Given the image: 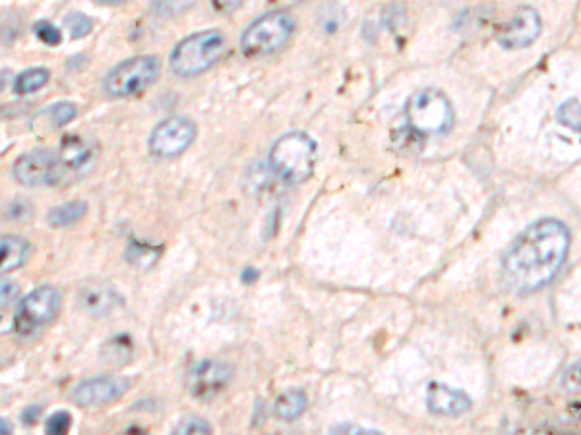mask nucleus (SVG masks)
Segmentation results:
<instances>
[{
  "label": "nucleus",
  "mask_w": 581,
  "mask_h": 435,
  "mask_svg": "<svg viewBox=\"0 0 581 435\" xmlns=\"http://www.w3.org/2000/svg\"><path fill=\"white\" fill-rule=\"evenodd\" d=\"M567 250L570 230L558 219H540L527 227L508 248L502 271L508 287L518 294H529L558 275Z\"/></svg>",
  "instance_id": "obj_1"
},
{
  "label": "nucleus",
  "mask_w": 581,
  "mask_h": 435,
  "mask_svg": "<svg viewBox=\"0 0 581 435\" xmlns=\"http://www.w3.org/2000/svg\"><path fill=\"white\" fill-rule=\"evenodd\" d=\"M318 143L306 132L283 134L269 149V167L287 184H303L314 174Z\"/></svg>",
  "instance_id": "obj_2"
},
{
  "label": "nucleus",
  "mask_w": 581,
  "mask_h": 435,
  "mask_svg": "<svg viewBox=\"0 0 581 435\" xmlns=\"http://www.w3.org/2000/svg\"><path fill=\"white\" fill-rule=\"evenodd\" d=\"M227 51V37L220 30H204L184 37L173 49L169 66L174 76L196 78L218 64Z\"/></svg>",
  "instance_id": "obj_3"
},
{
  "label": "nucleus",
  "mask_w": 581,
  "mask_h": 435,
  "mask_svg": "<svg viewBox=\"0 0 581 435\" xmlns=\"http://www.w3.org/2000/svg\"><path fill=\"white\" fill-rule=\"evenodd\" d=\"M411 130L423 135H445L452 132L455 115L450 99L440 89L417 91L405 106Z\"/></svg>",
  "instance_id": "obj_4"
},
{
  "label": "nucleus",
  "mask_w": 581,
  "mask_h": 435,
  "mask_svg": "<svg viewBox=\"0 0 581 435\" xmlns=\"http://www.w3.org/2000/svg\"><path fill=\"white\" fill-rule=\"evenodd\" d=\"M295 27V20L289 12H267L247 27L240 37V47L248 57H267V54H274L289 43Z\"/></svg>",
  "instance_id": "obj_5"
},
{
  "label": "nucleus",
  "mask_w": 581,
  "mask_h": 435,
  "mask_svg": "<svg viewBox=\"0 0 581 435\" xmlns=\"http://www.w3.org/2000/svg\"><path fill=\"white\" fill-rule=\"evenodd\" d=\"M161 72V62L152 54H140L111 68L103 79L107 95L117 99H130L155 84Z\"/></svg>",
  "instance_id": "obj_6"
},
{
  "label": "nucleus",
  "mask_w": 581,
  "mask_h": 435,
  "mask_svg": "<svg viewBox=\"0 0 581 435\" xmlns=\"http://www.w3.org/2000/svg\"><path fill=\"white\" fill-rule=\"evenodd\" d=\"M61 304L62 298L55 287H39L25 294L16 310L14 321H12L16 335L28 338L42 331L45 325L57 318Z\"/></svg>",
  "instance_id": "obj_7"
},
{
  "label": "nucleus",
  "mask_w": 581,
  "mask_h": 435,
  "mask_svg": "<svg viewBox=\"0 0 581 435\" xmlns=\"http://www.w3.org/2000/svg\"><path fill=\"white\" fill-rule=\"evenodd\" d=\"M96 145L80 135H64L55 149L52 186H66L78 180L96 159Z\"/></svg>",
  "instance_id": "obj_8"
},
{
  "label": "nucleus",
  "mask_w": 581,
  "mask_h": 435,
  "mask_svg": "<svg viewBox=\"0 0 581 435\" xmlns=\"http://www.w3.org/2000/svg\"><path fill=\"white\" fill-rule=\"evenodd\" d=\"M198 128L191 118L169 116L152 130L147 147L159 159H174L183 155L196 140Z\"/></svg>",
  "instance_id": "obj_9"
},
{
  "label": "nucleus",
  "mask_w": 581,
  "mask_h": 435,
  "mask_svg": "<svg viewBox=\"0 0 581 435\" xmlns=\"http://www.w3.org/2000/svg\"><path fill=\"white\" fill-rule=\"evenodd\" d=\"M233 379V368L221 360H204L188 374V393L201 403L218 399Z\"/></svg>",
  "instance_id": "obj_10"
},
{
  "label": "nucleus",
  "mask_w": 581,
  "mask_h": 435,
  "mask_svg": "<svg viewBox=\"0 0 581 435\" xmlns=\"http://www.w3.org/2000/svg\"><path fill=\"white\" fill-rule=\"evenodd\" d=\"M128 387H130V382L127 377L101 375V377H93V379H88V382L78 384L70 391V399L80 406L111 404L118 399H123Z\"/></svg>",
  "instance_id": "obj_11"
},
{
  "label": "nucleus",
  "mask_w": 581,
  "mask_h": 435,
  "mask_svg": "<svg viewBox=\"0 0 581 435\" xmlns=\"http://www.w3.org/2000/svg\"><path fill=\"white\" fill-rule=\"evenodd\" d=\"M52 171H55V152L49 149H33L16 159L12 167V176L22 186H52Z\"/></svg>",
  "instance_id": "obj_12"
},
{
  "label": "nucleus",
  "mask_w": 581,
  "mask_h": 435,
  "mask_svg": "<svg viewBox=\"0 0 581 435\" xmlns=\"http://www.w3.org/2000/svg\"><path fill=\"white\" fill-rule=\"evenodd\" d=\"M540 16L531 6H520L516 16L498 33V43L508 51H518L535 43L540 35Z\"/></svg>",
  "instance_id": "obj_13"
},
{
  "label": "nucleus",
  "mask_w": 581,
  "mask_h": 435,
  "mask_svg": "<svg viewBox=\"0 0 581 435\" xmlns=\"http://www.w3.org/2000/svg\"><path fill=\"white\" fill-rule=\"evenodd\" d=\"M78 301L88 314L105 318L120 306V294L113 284L105 281H88L78 291Z\"/></svg>",
  "instance_id": "obj_14"
},
{
  "label": "nucleus",
  "mask_w": 581,
  "mask_h": 435,
  "mask_svg": "<svg viewBox=\"0 0 581 435\" xmlns=\"http://www.w3.org/2000/svg\"><path fill=\"white\" fill-rule=\"evenodd\" d=\"M426 406L432 414L459 416L471 409V399L464 391H455L444 384L432 382L426 389Z\"/></svg>",
  "instance_id": "obj_15"
},
{
  "label": "nucleus",
  "mask_w": 581,
  "mask_h": 435,
  "mask_svg": "<svg viewBox=\"0 0 581 435\" xmlns=\"http://www.w3.org/2000/svg\"><path fill=\"white\" fill-rule=\"evenodd\" d=\"M0 252H3V264H0V271L3 273H12L20 267L25 265L32 255V244L16 235H5L0 240Z\"/></svg>",
  "instance_id": "obj_16"
},
{
  "label": "nucleus",
  "mask_w": 581,
  "mask_h": 435,
  "mask_svg": "<svg viewBox=\"0 0 581 435\" xmlns=\"http://www.w3.org/2000/svg\"><path fill=\"white\" fill-rule=\"evenodd\" d=\"M308 406L306 393L301 389H289L283 391L274 403V414L283 422H291V420L299 418Z\"/></svg>",
  "instance_id": "obj_17"
},
{
  "label": "nucleus",
  "mask_w": 581,
  "mask_h": 435,
  "mask_svg": "<svg viewBox=\"0 0 581 435\" xmlns=\"http://www.w3.org/2000/svg\"><path fill=\"white\" fill-rule=\"evenodd\" d=\"M88 213V203L82 199H72V201H66L62 206H57L55 209L49 211L47 221L51 227H70L78 221H82Z\"/></svg>",
  "instance_id": "obj_18"
},
{
  "label": "nucleus",
  "mask_w": 581,
  "mask_h": 435,
  "mask_svg": "<svg viewBox=\"0 0 581 435\" xmlns=\"http://www.w3.org/2000/svg\"><path fill=\"white\" fill-rule=\"evenodd\" d=\"M132 350H134V345H132V338L127 337V335H120V337H115L111 338V341H107L101 348V358L105 364H109V366H125L132 360Z\"/></svg>",
  "instance_id": "obj_19"
},
{
  "label": "nucleus",
  "mask_w": 581,
  "mask_h": 435,
  "mask_svg": "<svg viewBox=\"0 0 581 435\" xmlns=\"http://www.w3.org/2000/svg\"><path fill=\"white\" fill-rule=\"evenodd\" d=\"M78 116V106L74 103H69V101H59L55 105H51L47 106L45 111L39 115L37 118H43L47 120V125L51 130H57V128H62L69 125V122H72L74 118Z\"/></svg>",
  "instance_id": "obj_20"
},
{
  "label": "nucleus",
  "mask_w": 581,
  "mask_h": 435,
  "mask_svg": "<svg viewBox=\"0 0 581 435\" xmlns=\"http://www.w3.org/2000/svg\"><path fill=\"white\" fill-rule=\"evenodd\" d=\"M49 78H51V72L47 68H30V70L22 72L14 79V93L18 95L35 93L49 84Z\"/></svg>",
  "instance_id": "obj_21"
},
{
  "label": "nucleus",
  "mask_w": 581,
  "mask_h": 435,
  "mask_svg": "<svg viewBox=\"0 0 581 435\" xmlns=\"http://www.w3.org/2000/svg\"><path fill=\"white\" fill-rule=\"evenodd\" d=\"M194 5L196 0H152V10L161 18H177Z\"/></svg>",
  "instance_id": "obj_22"
},
{
  "label": "nucleus",
  "mask_w": 581,
  "mask_h": 435,
  "mask_svg": "<svg viewBox=\"0 0 581 435\" xmlns=\"http://www.w3.org/2000/svg\"><path fill=\"white\" fill-rule=\"evenodd\" d=\"M159 255H161L159 248L144 246V244H132L127 252L130 265H140V267L154 265L159 260Z\"/></svg>",
  "instance_id": "obj_23"
},
{
  "label": "nucleus",
  "mask_w": 581,
  "mask_h": 435,
  "mask_svg": "<svg viewBox=\"0 0 581 435\" xmlns=\"http://www.w3.org/2000/svg\"><path fill=\"white\" fill-rule=\"evenodd\" d=\"M557 118L564 126L581 134V103L577 99H567L566 103H562L557 113Z\"/></svg>",
  "instance_id": "obj_24"
},
{
  "label": "nucleus",
  "mask_w": 581,
  "mask_h": 435,
  "mask_svg": "<svg viewBox=\"0 0 581 435\" xmlns=\"http://www.w3.org/2000/svg\"><path fill=\"white\" fill-rule=\"evenodd\" d=\"M64 23L70 30L72 39H82V37L89 35L91 30H93V20L89 16H86V14H82V12L70 14V16L64 20Z\"/></svg>",
  "instance_id": "obj_25"
},
{
  "label": "nucleus",
  "mask_w": 581,
  "mask_h": 435,
  "mask_svg": "<svg viewBox=\"0 0 581 435\" xmlns=\"http://www.w3.org/2000/svg\"><path fill=\"white\" fill-rule=\"evenodd\" d=\"M70 428H72V414L66 411L51 414L45 422V431L51 435H64L70 431Z\"/></svg>",
  "instance_id": "obj_26"
},
{
  "label": "nucleus",
  "mask_w": 581,
  "mask_h": 435,
  "mask_svg": "<svg viewBox=\"0 0 581 435\" xmlns=\"http://www.w3.org/2000/svg\"><path fill=\"white\" fill-rule=\"evenodd\" d=\"M33 30H35V35L39 37V41H43L45 45L55 47V45H59L61 41H62V33L59 32V27H55V25H52L51 22H47V20L37 22Z\"/></svg>",
  "instance_id": "obj_27"
},
{
  "label": "nucleus",
  "mask_w": 581,
  "mask_h": 435,
  "mask_svg": "<svg viewBox=\"0 0 581 435\" xmlns=\"http://www.w3.org/2000/svg\"><path fill=\"white\" fill-rule=\"evenodd\" d=\"M562 389L570 395H577L581 393V360L572 364L562 375Z\"/></svg>",
  "instance_id": "obj_28"
},
{
  "label": "nucleus",
  "mask_w": 581,
  "mask_h": 435,
  "mask_svg": "<svg viewBox=\"0 0 581 435\" xmlns=\"http://www.w3.org/2000/svg\"><path fill=\"white\" fill-rule=\"evenodd\" d=\"M174 433H183V435H188V433H211V424L206 422V420H201V418H184L183 422L174 428Z\"/></svg>",
  "instance_id": "obj_29"
},
{
  "label": "nucleus",
  "mask_w": 581,
  "mask_h": 435,
  "mask_svg": "<svg viewBox=\"0 0 581 435\" xmlns=\"http://www.w3.org/2000/svg\"><path fill=\"white\" fill-rule=\"evenodd\" d=\"M5 213H6V219L22 221V219H28V217L32 215V206L25 199L23 201L14 199V201H10L8 206L5 208Z\"/></svg>",
  "instance_id": "obj_30"
},
{
  "label": "nucleus",
  "mask_w": 581,
  "mask_h": 435,
  "mask_svg": "<svg viewBox=\"0 0 581 435\" xmlns=\"http://www.w3.org/2000/svg\"><path fill=\"white\" fill-rule=\"evenodd\" d=\"M42 412H43L42 406L30 404L28 409H23V412H22V424L28 426V428L35 426L39 422V416H42Z\"/></svg>",
  "instance_id": "obj_31"
},
{
  "label": "nucleus",
  "mask_w": 581,
  "mask_h": 435,
  "mask_svg": "<svg viewBox=\"0 0 581 435\" xmlns=\"http://www.w3.org/2000/svg\"><path fill=\"white\" fill-rule=\"evenodd\" d=\"M332 433H382V431L361 428V426H353V424H340V426L332 428Z\"/></svg>",
  "instance_id": "obj_32"
},
{
  "label": "nucleus",
  "mask_w": 581,
  "mask_h": 435,
  "mask_svg": "<svg viewBox=\"0 0 581 435\" xmlns=\"http://www.w3.org/2000/svg\"><path fill=\"white\" fill-rule=\"evenodd\" d=\"M16 294H18V287H16V284L14 282H3V310H6V304L10 306V302L12 301H14V298H16Z\"/></svg>",
  "instance_id": "obj_33"
},
{
  "label": "nucleus",
  "mask_w": 581,
  "mask_h": 435,
  "mask_svg": "<svg viewBox=\"0 0 581 435\" xmlns=\"http://www.w3.org/2000/svg\"><path fill=\"white\" fill-rule=\"evenodd\" d=\"M256 279H258V271H256V269H252V267H248V269H245V273H242V281H245V282H254Z\"/></svg>",
  "instance_id": "obj_34"
},
{
  "label": "nucleus",
  "mask_w": 581,
  "mask_h": 435,
  "mask_svg": "<svg viewBox=\"0 0 581 435\" xmlns=\"http://www.w3.org/2000/svg\"><path fill=\"white\" fill-rule=\"evenodd\" d=\"M98 3L105 5V6H117V5H123L127 0H98Z\"/></svg>",
  "instance_id": "obj_35"
}]
</instances>
